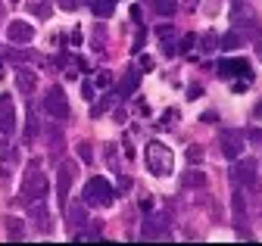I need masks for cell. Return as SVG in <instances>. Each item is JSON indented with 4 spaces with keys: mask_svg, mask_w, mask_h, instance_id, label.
Masks as SVG:
<instances>
[{
    "mask_svg": "<svg viewBox=\"0 0 262 246\" xmlns=\"http://www.w3.org/2000/svg\"><path fill=\"white\" fill-rule=\"evenodd\" d=\"M193 44H196V38H193V35H184V38L178 41V53H187Z\"/></svg>",
    "mask_w": 262,
    "mask_h": 246,
    "instance_id": "cell-28",
    "label": "cell"
},
{
    "mask_svg": "<svg viewBox=\"0 0 262 246\" xmlns=\"http://www.w3.org/2000/svg\"><path fill=\"white\" fill-rule=\"evenodd\" d=\"M91 10H94L97 19H106V16H113V10H116V0H94Z\"/></svg>",
    "mask_w": 262,
    "mask_h": 246,
    "instance_id": "cell-20",
    "label": "cell"
},
{
    "mask_svg": "<svg viewBox=\"0 0 262 246\" xmlns=\"http://www.w3.org/2000/svg\"><path fill=\"white\" fill-rule=\"evenodd\" d=\"M215 44H219V41H215V38H212V35H206V38H203V47H206V50H212V47H215Z\"/></svg>",
    "mask_w": 262,
    "mask_h": 246,
    "instance_id": "cell-37",
    "label": "cell"
},
{
    "mask_svg": "<svg viewBox=\"0 0 262 246\" xmlns=\"http://www.w3.org/2000/svg\"><path fill=\"white\" fill-rule=\"evenodd\" d=\"M47 137H50V146H53V150H56V146L62 150V131H59V128H50Z\"/></svg>",
    "mask_w": 262,
    "mask_h": 246,
    "instance_id": "cell-27",
    "label": "cell"
},
{
    "mask_svg": "<svg viewBox=\"0 0 262 246\" xmlns=\"http://www.w3.org/2000/svg\"><path fill=\"white\" fill-rule=\"evenodd\" d=\"M110 84V72H100V75H97V87H106Z\"/></svg>",
    "mask_w": 262,
    "mask_h": 246,
    "instance_id": "cell-34",
    "label": "cell"
},
{
    "mask_svg": "<svg viewBox=\"0 0 262 246\" xmlns=\"http://www.w3.org/2000/svg\"><path fill=\"white\" fill-rule=\"evenodd\" d=\"M7 38H10V44H19V47H25V44H31V41H35V28H31L25 19H13V22L7 25Z\"/></svg>",
    "mask_w": 262,
    "mask_h": 246,
    "instance_id": "cell-9",
    "label": "cell"
},
{
    "mask_svg": "<svg viewBox=\"0 0 262 246\" xmlns=\"http://www.w3.org/2000/svg\"><path fill=\"white\" fill-rule=\"evenodd\" d=\"M153 10L159 16H175L178 13V0H153Z\"/></svg>",
    "mask_w": 262,
    "mask_h": 246,
    "instance_id": "cell-21",
    "label": "cell"
},
{
    "mask_svg": "<svg viewBox=\"0 0 262 246\" xmlns=\"http://www.w3.org/2000/svg\"><path fill=\"white\" fill-rule=\"evenodd\" d=\"M13 165H16V150H7L4 156H0V178H10Z\"/></svg>",
    "mask_w": 262,
    "mask_h": 246,
    "instance_id": "cell-22",
    "label": "cell"
},
{
    "mask_svg": "<svg viewBox=\"0 0 262 246\" xmlns=\"http://www.w3.org/2000/svg\"><path fill=\"white\" fill-rule=\"evenodd\" d=\"M35 84H38V78H35V72H31V69H19V72H16V87H19L22 97H31V94H35Z\"/></svg>",
    "mask_w": 262,
    "mask_h": 246,
    "instance_id": "cell-15",
    "label": "cell"
},
{
    "mask_svg": "<svg viewBox=\"0 0 262 246\" xmlns=\"http://www.w3.org/2000/svg\"><path fill=\"white\" fill-rule=\"evenodd\" d=\"M78 156H81L84 162H91V159H94V153H91V143H88V140H81V143H78Z\"/></svg>",
    "mask_w": 262,
    "mask_h": 246,
    "instance_id": "cell-29",
    "label": "cell"
},
{
    "mask_svg": "<svg viewBox=\"0 0 262 246\" xmlns=\"http://www.w3.org/2000/svg\"><path fill=\"white\" fill-rule=\"evenodd\" d=\"M113 200H116V190H113V184L106 178H91L84 184V190H81L84 206H110Z\"/></svg>",
    "mask_w": 262,
    "mask_h": 246,
    "instance_id": "cell-3",
    "label": "cell"
},
{
    "mask_svg": "<svg viewBox=\"0 0 262 246\" xmlns=\"http://www.w3.org/2000/svg\"><path fill=\"white\" fill-rule=\"evenodd\" d=\"M28 218H31V225H35L41 234H50V231H53V218H50V212H47L44 200H31V206H28Z\"/></svg>",
    "mask_w": 262,
    "mask_h": 246,
    "instance_id": "cell-8",
    "label": "cell"
},
{
    "mask_svg": "<svg viewBox=\"0 0 262 246\" xmlns=\"http://www.w3.org/2000/svg\"><path fill=\"white\" fill-rule=\"evenodd\" d=\"M4 228H7V237H10V240H25V222L16 218V215H7V218H4Z\"/></svg>",
    "mask_w": 262,
    "mask_h": 246,
    "instance_id": "cell-17",
    "label": "cell"
},
{
    "mask_svg": "<svg viewBox=\"0 0 262 246\" xmlns=\"http://www.w3.org/2000/svg\"><path fill=\"white\" fill-rule=\"evenodd\" d=\"M138 84H141V72H138V69H128V72H125V78L116 84V90H113V94H116L119 100H128V97L138 90Z\"/></svg>",
    "mask_w": 262,
    "mask_h": 246,
    "instance_id": "cell-12",
    "label": "cell"
},
{
    "mask_svg": "<svg viewBox=\"0 0 262 246\" xmlns=\"http://www.w3.org/2000/svg\"><path fill=\"white\" fill-rule=\"evenodd\" d=\"M44 109L59 121V118H69V97H66V90L59 84L47 87V94H44Z\"/></svg>",
    "mask_w": 262,
    "mask_h": 246,
    "instance_id": "cell-5",
    "label": "cell"
},
{
    "mask_svg": "<svg viewBox=\"0 0 262 246\" xmlns=\"http://www.w3.org/2000/svg\"><path fill=\"white\" fill-rule=\"evenodd\" d=\"M144 38H147V35H144V32H138V38H135V50H141V47H144Z\"/></svg>",
    "mask_w": 262,
    "mask_h": 246,
    "instance_id": "cell-39",
    "label": "cell"
},
{
    "mask_svg": "<svg viewBox=\"0 0 262 246\" xmlns=\"http://www.w3.org/2000/svg\"><path fill=\"white\" fill-rule=\"evenodd\" d=\"M47 190H50V181L41 175V165L38 162H31L28 165V171H25V178H22V200H44L47 196Z\"/></svg>",
    "mask_w": 262,
    "mask_h": 246,
    "instance_id": "cell-4",
    "label": "cell"
},
{
    "mask_svg": "<svg viewBox=\"0 0 262 246\" xmlns=\"http://www.w3.org/2000/svg\"><path fill=\"white\" fill-rule=\"evenodd\" d=\"M84 4H88V7H91V4H94V0H84Z\"/></svg>",
    "mask_w": 262,
    "mask_h": 246,
    "instance_id": "cell-41",
    "label": "cell"
},
{
    "mask_svg": "<svg viewBox=\"0 0 262 246\" xmlns=\"http://www.w3.org/2000/svg\"><path fill=\"white\" fill-rule=\"evenodd\" d=\"M81 97H84V100H94V84H91V81L81 84Z\"/></svg>",
    "mask_w": 262,
    "mask_h": 246,
    "instance_id": "cell-32",
    "label": "cell"
},
{
    "mask_svg": "<svg viewBox=\"0 0 262 246\" xmlns=\"http://www.w3.org/2000/svg\"><path fill=\"white\" fill-rule=\"evenodd\" d=\"M141 69H144V72L153 69V59H150V56H141Z\"/></svg>",
    "mask_w": 262,
    "mask_h": 246,
    "instance_id": "cell-36",
    "label": "cell"
},
{
    "mask_svg": "<svg viewBox=\"0 0 262 246\" xmlns=\"http://www.w3.org/2000/svg\"><path fill=\"white\" fill-rule=\"evenodd\" d=\"M119 146H113V143H106V150H103V159H106V165L113 168V171H119Z\"/></svg>",
    "mask_w": 262,
    "mask_h": 246,
    "instance_id": "cell-24",
    "label": "cell"
},
{
    "mask_svg": "<svg viewBox=\"0 0 262 246\" xmlns=\"http://www.w3.org/2000/svg\"><path fill=\"white\" fill-rule=\"evenodd\" d=\"M219 150H222V156L225 159H237L241 153H244V137H241V131H231V128H225L222 134H219Z\"/></svg>",
    "mask_w": 262,
    "mask_h": 246,
    "instance_id": "cell-7",
    "label": "cell"
},
{
    "mask_svg": "<svg viewBox=\"0 0 262 246\" xmlns=\"http://www.w3.org/2000/svg\"><path fill=\"white\" fill-rule=\"evenodd\" d=\"M25 10L35 19H50L53 16V7L47 4V0H25Z\"/></svg>",
    "mask_w": 262,
    "mask_h": 246,
    "instance_id": "cell-18",
    "label": "cell"
},
{
    "mask_svg": "<svg viewBox=\"0 0 262 246\" xmlns=\"http://www.w3.org/2000/svg\"><path fill=\"white\" fill-rule=\"evenodd\" d=\"M78 4H81V0H59V10H66V13H75V10H78Z\"/></svg>",
    "mask_w": 262,
    "mask_h": 246,
    "instance_id": "cell-30",
    "label": "cell"
},
{
    "mask_svg": "<svg viewBox=\"0 0 262 246\" xmlns=\"http://www.w3.org/2000/svg\"><path fill=\"white\" fill-rule=\"evenodd\" d=\"M231 184H237V187L247 190V193H256L259 190V162L237 156V162L231 165Z\"/></svg>",
    "mask_w": 262,
    "mask_h": 246,
    "instance_id": "cell-1",
    "label": "cell"
},
{
    "mask_svg": "<svg viewBox=\"0 0 262 246\" xmlns=\"http://www.w3.org/2000/svg\"><path fill=\"white\" fill-rule=\"evenodd\" d=\"M66 218H69V228H81L84 218H88V212H84V203H66Z\"/></svg>",
    "mask_w": 262,
    "mask_h": 246,
    "instance_id": "cell-16",
    "label": "cell"
},
{
    "mask_svg": "<svg viewBox=\"0 0 262 246\" xmlns=\"http://www.w3.org/2000/svg\"><path fill=\"white\" fill-rule=\"evenodd\" d=\"M196 4H200V0H184V7H187V10H193Z\"/></svg>",
    "mask_w": 262,
    "mask_h": 246,
    "instance_id": "cell-40",
    "label": "cell"
},
{
    "mask_svg": "<svg viewBox=\"0 0 262 246\" xmlns=\"http://www.w3.org/2000/svg\"><path fill=\"white\" fill-rule=\"evenodd\" d=\"M234 72H241L244 78H250V66L244 63V59H222V63H219V75L222 78H231Z\"/></svg>",
    "mask_w": 262,
    "mask_h": 246,
    "instance_id": "cell-14",
    "label": "cell"
},
{
    "mask_svg": "<svg viewBox=\"0 0 262 246\" xmlns=\"http://www.w3.org/2000/svg\"><path fill=\"white\" fill-rule=\"evenodd\" d=\"M0 134H4V137L16 134V106H13L10 94L0 97Z\"/></svg>",
    "mask_w": 262,
    "mask_h": 246,
    "instance_id": "cell-10",
    "label": "cell"
},
{
    "mask_svg": "<svg viewBox=\"0 0 262 246\" xmlns=\"http://www.w3.org/2000/svg\"><path fill=\"white\" fill-rule=\"evenodd\" d=\"M128 190H131V178L122 175V181H119V193H128Z\"/></svg>",
    "mask_w": 262,
    "mask_h": 246,
    "instance_id": "cell-33",
    "label": "cell"
},
{
    "mask_svg": "<svg viewBox=\"0 0 262 246\" xmlns=\"http://www.w3.org/2000/svg\"><path fill=\"white\" fill-rule=\"evenodd\" d=\"M181 184H184V187H193V190H203L206 187V175L203 171H184Z\"/></svg>",
    "mask_w": 262,
    "mask_h": 246,
    "instance_id": "cell-19",
    "label": "cell"
},
{
    "mask_svg": "<svg viewBox=\"0 0 262 246\" xmlns=\"http://www.w3.org/2000/svg\"><path fill=\"white\" fill-rule=\"evenodd\" d=\"M234 47H241V35H237V32H228V35L222 38V50L228 53V50H234Z\"/></svg>",
    "mask_w": 262,
    "mask_h": 246,
    "instance_id": "cell-25",
    "label": "cell"
},
{
    "mask_svg": "<svg viewBox=\"0 0 262 246\" xmlns=\"http://www.w3.org/2000/svg\"><path fill=\"white\" fill-rule=\"evenodd\" d=\"M100 228H103V222H94V225H91V234H88V237H100Z\"/></svg>",
    "mask_w": 262,
    "mask_h": 246,
    "instance_id": "cell-35",
    "label": "cell"
},
{
    "mask_svg": "<svg viewBox=\"0 0 262 246\" xmlns=\"http://www.w3.org/2000/svg\"><path fill=\"white\" fill-rule=\"evenodd\" d=\"M75 175H78L75 162H59V181H56V200H59V206L69 203V190H72V184H75Z\"/></svg>",
    "mask_w": 262,
    "mask_h": 246,
    "instance_id": "cell-6",
    "label": "cell"
},
{
    "mask_svg": "<svg viewBox=\"0 0 262 246\" xmlns=\"http://www.w3.org/2000/svg\"><path fill=\"white\" fill-rule=\"evenodd\" d=\"M147 168H150L156 178L172 175V168H175V156H172V150H169L166 143L153 140V143L147 146Z\"/></svg>",
    "mask_w": 262,
    "mask_h": 246,
    "instance_id": "cell-2",
    "label": "cell"
},
{
    "mask_svg": "<svg viewBox=\"0 0 262 246\" xmlns=\"http://www.w3.org/2000/svg\"><path fill=\"white\" fill-rule=\"evenodd\" d=\"M156 38H159L162 56H175V53H178V44H175V25H159V28H156Z\"/></svg>",
    "mask_w": 262,
    "mask_h": 246,
    "instance_id": "cell-13",
    "label": "cell"
},
{
    "mask_svg": "<svg viewBox=\"0 0 262 246\" xmlns=\"http://www.w3.org/2000/svg\"><path fill=\"white\" fill-rule=\"evenodd\" d=\"M7 59H13V63H25L28 53H25V50H10V53H7Z\"/></svg>",
    "mask_w": 262,
    "mask_h": 246,
    "instance_id": "cell-31",
    "label": "cell"
},
{
    "mask_svg": "<svg viewBox=\"0 0 262 246\" xmlns=\"http://www.w3.org/2000/svg\"><path fill=\"white\" fill-rule=\"evenodd\" d=\"M131 19L141 22V7H138V4H131Z\"/></svg>",
    "mask_w": 262,
    "mask_h": 246,
    "instance_id": "cell-38",
    "label": "cell"
},
{
    "mask_svg": "<svg viewBox=\"0 0 262 246\" xmlns=\"http://www.w3.org/2000/svg\"><path fill=\"white\" fill-rule=\"evenodd\" d=\"M116 100H119L116 94H106V97H100V100H97V106L91 109V115H103V112H106V109H110V106H113Z\"/></svg>",
    "mask_w": 262,
    "mask_h": 246,
    "instance_id": "cell-23",
    "label": "cell"
},
{
    "mask_svg": "<svg viewBox=\"0 0 262 246\" xmlns=\"http://www.w3.org/2000/svg\"><path fill=\"white\" fill-rule=\"evenodd\" d=\"M144 240H169V228H166V218H159V215H150L144 222V231H141Z\"/></svg>",
    "mask_w": 262,
    "mask_h": 246,
    "instance_id": "cell-11",
    "label": "cell"
},
{
    "mask_svg": "<svg viewBox=\"0 0 262 246\" xmlns=\"http://www.w3.org/2000/svg\"><path fill=\"white\" fill-rule=\"evenodd\" d=\"M187 159H190L193 165H196V162H203V146H196V143L187 146Z\"/></svg>",
    "mask_w": 262,
    "mask_h": 246,
    "instance_id": "cell-26",
    "label": "cell"
}]
</instances>
